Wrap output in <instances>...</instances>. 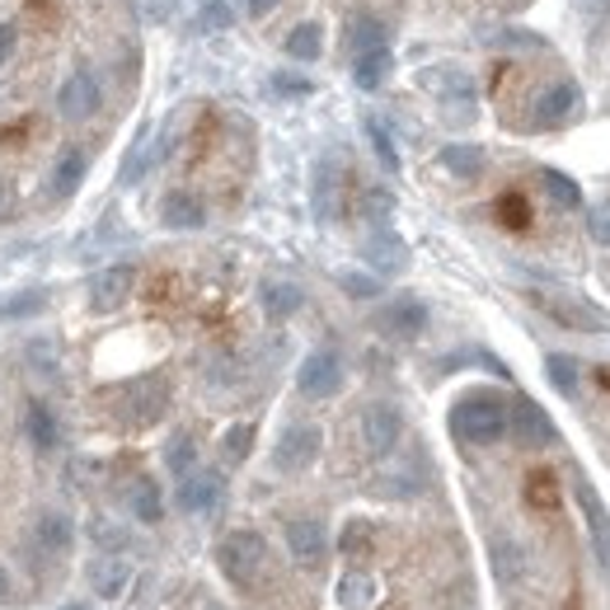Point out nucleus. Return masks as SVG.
Segmentation results:
<instances>
[{
	"label": "nucleus",
	"instance_id": "1",
	"mask_svg": "<svg viewBox=\"0 0 610 610\" xmlns=\"http://www.w3.org/2000/svg\"><path fill=\"white\" fill-rule=\"evenodd\" d=\"M451 432L469 446H494L507 437V404L488 395V390H475V395H465L451 409Z\"/></svg>",
	"mask_w": 610,
	"mask_h": 610
},
{
	"label": "nucleus",
	"instance_id": "2",
	"mask_svg": "<svg viewBox=\"0 0 610 610\" xmlns=\"http://www.w3.org/2000/svg\"><path fill=\"white\" fill-rule=\"evenodd\" d=\"M263 564H268V545L259 530H230V536L216 545V568L226 573L230 587H240V592H254L263 578Z\"/></svg>",
	"mask_w": 610,
	"mask_h": 610
},
{
	"label": "nucleus",
	"instance_id": "3",
	"mask_svg": "<svg viewBox=\"0 0 610 610\" xmlns=\"http://www.w3.org/2000/svg\"><path fill=\"white\" fill-rule=\"evenodd\" d=\"M165 409H169V381L165 376H142V381L123 385V395H117V404H113L117 423H123L127 432L155 427L165 418Z\"/></svg>",
	"mask_w": 610,
	"mask_h": 610
},
{
	"label": "nucleus",
	"instance_id": "4",
	"mask_svg": "<svg viewBox=\"0 0 610 610\" xmlns=\"http://www.w3.org/2000/svg\"><path fill=\"white\" fill-rule=\"evenodd\" d=\"M358 432H362V451L371 461H385L390 451L400 446L404 437V413L395 404H366L362 418H358Z\"/></svg>",
	"mask_w": 610,
	"mask_h": 610
},
{
	"label": "nucleus",
	"instance_id": "5",
	"mask_svg": "<svg viewBox=\"0 0 610 610\" xmlns=\"http://www.w3.org/2000/svg\"><path fill=\"white\" fill-rule=\"evenodd\" d=\"M320 451H324V432L314 427V423H291L278 446H272V465L282 469V475H301V469H310L314 461H320Z\"/></svg>",
	"mask_w": 610,
	"mask_h": 610
},
{
	"label": "nucleus",
	"instance_id": "6",
	"mask_svg": "<svg viewBox=\"0 0 610 610\" xmlns=\"http://www.w3.org/2000/svg\"><path fill=\"white\" fill-rule=\"evenodd\" d=\"M297 390L306 400H333L343 390V358L333 348H314L297 371Z\"/></svg>",
	"mask_w": 610,
	"mask_h": 610
},
{
	"label": "nucleus",
	"instance_id": "7",
	"mask_svg": "<svg viewBox=\"0 0 610 610\" xmlns=\"http://www.w3.org/2000/svg\"><path fill=\"white\" fill-rule=\"evenodd\" d=\"M507 432L511 437H517V446H526V451H545V446H555V418H549V413L536 404V400H517L507 409Z\"/></svg>",
	"mask_w": 610,
	"mask_h": 610
},
{
	"label": "nucleus",
	"instance_id": "8",
	"mask_svg": "<svg viewBox=\"0 0 610 610\" xmlns=\"http://www.w3.org/2000/svg\"><path fill=\"white\" fill-rule=\"evenodd\" d=\"M282 536H287V555L297 559L301 568H320L324 555H329V530L320 517H291L282 526Z\"/></svg>",
	"mask_w": 610,
	"mask_h": 610
},
{
	"label": "nucleus",
	"instance_id": "9",
	"mask_svg": "<svg viewBox=\"0 0 610 610\" xmlns=\"http://www.w3.org/2000/svg\"><path fill=\"white\" fill-rule=\"evenodd\" d=\"M578 85L573 81H555V85H545L536 94V104H530V127L536 132H549V127H564L568 117L578 113Z\"/></svg>",
	"mask_w": 610,
	"mask_h": 610
},
{
	"label": "nucleus",
	"instance_id": "10",
	"mask_svg": "<svg viewBox=\"0 0 610 610\" xmlns=\"http://www.w3.org/2000/svg\"><path fill=\"white\" fill-rule=\"evenodd\" d=\"M132 287H136V268L132 263H113L104 272H94V278H90V310H100V314L123 310L127 297H132Z\"/></svg>",
	"mask_w": 610,
	"mask_h": 610
},
{
	"label": "nucleus",
	"instance_id": "11",
	"mask_svg": "<svg viewBox=\"0 0 610 610\" xmlns=\"http://www.w3.org/2000/svg\"><path fill=\"white\" fill-rule=\"evenodd\" d=\"M56 108H62L66 123H85V117L100 113V81L90 71H71L62 90H56Z\"/></svg>",
	"mask_w": 610,
	"mask_h": 610
},
{
	"label": "nucleus",
	"instance_id": "12",
	"mask_svg": "<svg viewBox=\"0 0 610 610\" xmlns=\"http://www.w3.org/2000/svg\"><path fill=\"white\" fill-rule=\"evenodd\" d=\"M310 207H314L320 221H339V216H343V165L339 161H320V165H314Z\"/></svg>",
	"mask_w": 610,
	"mask_h": 610
},
{
	"label": "nucleus",
	"instance_id": "13",
	"mask_svg": "<svg viewBox=\"0 0 610 610\" xmlns=\"http://www.w3.org/2000/svg\"><path fill=\"white\" fill-rule=\"evenodd\" d=\"M362 254H366V263L376 268V278H395V272H404L409 268V245L400 240L390 226H381V230H371V240L362 245Z\"/></svg>",
	"mask_w": 610,
	"mask_h": 610
},
{
	"label": "nucleus",
	"instance_id": "14",
	"mask_svg": "<svg viewBox=\"0 0 610 610\" xmlns=\"http://www.w3.org/2000/svg\"><path fill=\"white\" fill-rule=\"evenodd\" d=\"M85 578H90V592L94 597H104V601H117L132 587V564L123 555H100V559H90L85 568Z\"/></svg>",
	"mask_w": 610,
	"mask_h": 610
},
{
	"label": "nucleus",
	"instance_id": "15",
	"mask_svg": "<svg viewBox=\"0 0 610 610\" xmlns=\"http://www.w3.org/2000/svg\"><path fill=\"white\" fill-rule=\"evenodd\" d=\"M226 494V479L216 469H188L179 479V507L184 511H211Z\"/></svg>",
	"mask_w": 610,
	"mask_h": 610
},
{
	"label": "nucleus",
	"instance_id": "16",
	"mask_svg": "<svg viewBox=\"0 0 610 610\" xmlns=\"http://www.w3.org/2000/svg\"><path fill=\"white\" fill-rule=\"evenodd\" d=\"M381 333H390V339H418V333L427 329V306L423 301H413V297H400V301H390L381 310Z\"/></svg>",
	"mask_w": 610,
	"mask_h": 610
},
{
	"label": "nucleus",
	"instance_id": "17",
	"mask_svg": "<svg viewBox=\"0 0 610 610\" xmlns=\"http://www.w3.org/2000/svg\"><path fill=\"white\" fill-rule=\"evenodd\" d=\"M85 169H90V155H85L81 146L62 151V155H56V165H52V174H48V193H52L56 203L75 198V188L85 184Z\"/></svg>",
	"mask_w": 610,
	"mask_h": 610
},
{
	"label": "nucleus",
	"instance_id": "18",
	"mask_svg": "<svg viewBox=\"0 0 610 610\" xmlns=\"http://www.w3.org/2000/svg\"><path fill=\"white\" fill-rule=\"evenodd\" d=\"M161 221L169 230H203L207 226V207H203V198H193V193H165Z\"/></svg>",
	"mask_w": 610,
	"mask_h": 610
},
{
	"label": "nucleus",
	"instance_id": "19",
	"mask_svg": "<svg viewBox=\"0 0 610 610\" xmlns=\"http://www.w3.org/2000/svg\"><path fill=\"white\" fill-rule=\"evenodd\" d=\"M127 511L142 526H155L165 517V498H161V484H155L151 475H136L132 484H127Z\"/></svg>",
	"mask_w": 610,
	"mask_h": 610
},
{
	"label": "nucleus",
	"instance_id": "20",
	"mask_svg": "<svg viewBox=\"0 0 610 610\" xmlns=\"http://www.w3.org/2000/svg\"><path fill=\"white\" fill-rule=\"evenodd\" d=\"M418 85L437 90V100H461V104L475 100V81L456 66H427V71H418Z\"/></svg>",
	"mask_w": 610,
	"mask_h": 610
},
{
	"label": "nucleus",
	"instance_id": "21",
	"mask_svg": "<svg viewBox=\"0 0 610 610\" xmlns=\"http://www.w3.org/2000/svg\"><path fill=\"white\" fill-rule=\"evenodd\" d=\"M381 601V582L366 573V568H348L339 578V606L343 610H371Z\"/></svg>",
	"mask_w": 610,
	"mask_h": 610
},
{
	"label": "nucleus",
	"instance_id": "22",
	"mask_svg": "<svg viewBox=\"0 0 610 610\" xmlns=\"http://www.w3.org/2000/svg\"><path fill=\"white\" fill-rule=\"evenodd\" d=\"M536 306L549 310V314H555L559 324H568V329H601V310L582 306V301H573V297H545V291H536Z\"/></svg>",
	"mask_w": 610,
	"mask_h": 610
},
{
	"label": "nucleus",
	"instance_id": "23",
	"mask_svg": "<svg viewBox=\"0 0 610 610\" xmlns=\"http://www.w3.org/2000/svg\"><path fill=\"white\" fill-rule=\"evenodd\" d=\"M573 494H578V507H582V517H587V530L597 536L601 559L610 564V517H606V507H601V498H597V488L587 484V479H578V484H573Z\"/></svg>",
	"mask_w": 610,
	"mask_h": 610
},
{
	"label": "nucleus",
	"instance_id": "24",
	"mask_svg": "<svg viewBox=\"0 0 610 610\" xmlns=\"http://www.w3.org/2000/svg\"><path fill=\"white\" fill-rule=\"evenodd\" d=\"M33 536H38V549H43V555H66L75 545V526H71L66 511H43L33 526Z\"/></svg>",
	"mask_w": 610,
	"mask_h": 610
},
{
	"label": "nucleus",
	"instance_id": "25",
	"mask_svg": "<svg viewBox=\"0 0 610 610\" xmlns=\"http://www.w3.org/2000/svg\"><path fill=\"white\" fill-rule=\"evenodd\" d=\"M390 66H395V56H390V48H371V52H358L352 56V85L358 90H381Z\"/></svg>",
	"mask_w": 610,
	"mask_h": 610
},
{
	"label": "nucleus",
	"instance_id": "26",
	"mask_svg": "<svg viewBox=\"0 0 610 610\" xmlns=\"http://www.w3.org/2000/svg\"><path fill=\"white\" fill-rule=\"evenodd\" d=\"M259 297H263V314H268V320H291V314L306 306V291L297 282H278V278L263 282Z\"/></svg>",
	"mask_w": 610,
	"mask_h": 610
},
{
	"label": "nucleus",
	"instance_id": "27",
	"mask_svg": "<svg viewBox=\"0 0 610 610\" xmlns=\"http://www.w3.org/2000/svg\"><path fill=\"white\" fill-rule=\"evenodd\" d=\"M24 427H29V442H33L38 451H56V446H62V423H56V413H52L43 400L29 404Z\"/></svg>",
	"mask_w": 610,
	"mask_h": 610
},
{
	"label": "nucleus",
	"instance_id": "28",
	"mask_svg": "<svg viewBox=\"0 0 610 610\" xmlns=\"http://www.w3.org/2000/svg\"><path fill=\"white\" fill-rule=\"evenodd\" d=\"M442 169L446 174H456V179H479L484 174V151L479 146H469V142H451V146H442Z\"/></svg>",
	"mask_w": 610,
	"mask_h": 610
},
{
	"label": "nucleus",
	"instance_id": "29",
	"mask_svg": "<svg viewBox=\"0 0 610 610\" xmlns=\"http://www.w3.org/2000/svg\"><path fill=\"white\" fill-rule=\"evenodd\" d=\"M371 48H390V29L376 14H358L348 24V52L358 56V52H371Z\"/></svg>",
	"mask_w": 610,
	"mask_h": 610
},
{
	"label": "nucleus",
	"instance_id": "30",
	"mask_svg": "<svg viewBox=\"0 0 610 610\" xmlns=\"http://www.w3.org/2000/svg\"><path fill=\"white\" fill-rule=\"evenodd\" d=\"M165 469L174 479H184L188 469H198V442H193L188 432H174V437L165 442Z\"/></svg>",
	"mask_w": 610,
	"mask_h": 610
},
{
	"label": "nucleus",
	"instance_id": "31",
	"mask_svg": "<svg viewBox=\"0 0 610 610\" xmlns=\"http://www.w3.org/2000/svg\"><path fill=\"white\" fill-rule=\"evenodd\" d=\"M545 376H549V385H555L564 400L578 395V358H568V352H549V358H545Z\"/></svg>",
	"mask_w": 610,
	"mask_h": 610
},
{
	"label": "nucleus",
	"instance_id": "32",
	"mask_svg": "<svg viewBox=\"0 0 610 610\" xmlns=\"http://www.w3.org/2000/svg\"><path fill=\"white\" fill-rule=\"evenodd\" d=\"M320 52H324V29L320 24H297L287 33V56H297V62H314Z\"/></svg>",
	"mask_w": 610,
	"mask_h": 610
},
{
	"label": "nucleus",
	"instance_id": "33",
	"mask_svg": "<svg viewBox=\"0 0 610 610\" xmlns=\"http://www.w3.org/2000/svg\"><path fill=\"white\" fill-rule=\"evenodd\" d=\"M540 184H545V193H549V203L555 207H582V188L568 179V174H559V169H540Z\"/></svg>",
	"mask_w": 610,
	"mask_h": 610
},
{
	"label": "nucleus",
	"instance_id": "34",
	"mask_svg": "<svg viewBox=\"0 0 610 610\" xmlns=\"http://www.w3.org/2000/svg\"><path fill=\"white\" fill-rule=\"evenodd\" d=\"M362 127H366V142H371V151H376L381 169H390V174H395V169H400V151H395V142H390L385 123H381V117H366Z\"/></svg>",
	"mask_w": 610,
	"mask_h": 610
},
{
	"label": "nucleus",
	"instance_id": "35",
	"mask_svg": "<svg viewBox=\"0 0 610 610\" xmlns=\"http://www.w3.org/2000/svg\"><path fill=\"white\" fill-rule=\"evenodd\" d=\"M521 568H526V555H521V545L517 540H494V573L503 578V582H511V578H521Z\"/></svg>",
	"mask_w": 610,
	"mask_h": 610
},
{
	"label": "nucleus",
	"instance_id": "36",
	"mask_svg": "<svg viewBox=\"0 0 610 610\" xmlns=\"http://www.w3.org/2000/svg\"><path fill=\"white\" fill-rule=\"evenodd\" d=\"M90 540L100 545L104 555H123V549L132 545V540H127V530L117 526V521H108V517H94V521H90Z\"/></svg>",
	"mask_w": 610,
	"mask_h": 610
},
{
	"label": "nucleus",
	"instance_id": "37",
	"mask_svg": "<svg viewBox=\"0 0 610 610\" xmlns=\"http://www.w3.org/2000/svg\"><path fill=\"white\" fill-rule=\"evenodd\" d=\"M339 287L348 291L352 301H376V297H381V278H376V272H352V268H343V272H339Z\"/></svg>",
	"mask_w": 610,
	"mask_h": 610
},
{
	"label": "nucleus",
	"instance_id": "38",
	"mask_svg": "<svg viewBox=\"0 0 610 610\" xmlns=\"http://www.w3.org/2000/svg\"><path fill=\"white\" fill-rule=\"evenodd\" d=\"M479 38L484 43H494V48H545V38L526 33V29H484Z\"/></svg>",
	"mask_w": 610,
	"mask_h": 610
},
{
	"label": "nucleus",
	"instance_id": "39",
	"mask_svg": "<svg viewBox=\"0 0 610 610\" xmlns=\"http://www.w3.org/2000/svg\"><path fill=\"white\" fill-rule=\"evenodd\" d=\"M362 211H366V221L371 226H390V216H395V198H390L385 188H366V198H362Z\"/></svg>",
	"mask_w": 610,
	"mask_h": 610
},
{
	"label": "nucleus",
	"instance_id": "40",
	"mask_svg": "<svg viewBox=\"0 0 610 610\" xmlns=\"http://www.w3.org/2000/svg\"><path fill=\"white\" fill-rule=\"evenodd\" d=\"M221 451H226V461H245L249 451H254V423H235V427H226Z\"/></svg>",
	"mask_w": 610,
	"mask_h": 610
},
{
	"label": "nucleus",
	"instance_id": "41",
	"mask_svg": "<svg viewBox=\"0 0 610 610\" xmlns=\"http://www.w3.org/2000/svg\"><path fill=\"white\" fill-rule=\"evenodd\" d=\"M146 165H151V127H142V136H136V146H132L127 165H123V184H136V179H142Z\"/></svg>",
	"mask_w": 610,
	"mask_h": 610
},
{
	"label": "nucleus",
	"instance_id": "42",
	"mask_svg": "<svg viewBox=\"0 0 610 610\" xmlns=\"http://www.w3.org/2000/svg\"><path fill=\"white\" fill-rule=\"evenodd\" d=\"M132 10L142 24H169L179 14V0H132Z\"/></svg>",
	"mask_w": 610,
	"mask_h": 610
},
{
	"label": "nucleus",
	"instance_id": "43",
	"mask_svg": "<svg viewBox=\"0 0 610 610\" xmlns=\"http://www.w3.org/2000/svg\"><path fill=\"white\" fill-rule=\"evenodd\" d=\"M526 498H530V507H555V498H559L555 475H549V469H536L530 484H526Z\"/></svg>",
	"mask_w": 610,
	"mask_h": 610
},
{
	"label": "nucleus",
	"instance_id": "44",
	"mask_svg": "<svg viewBox=\"0 0 610 610\" xmlns=\"http://www.w3.org/2000/svg\"><path fill=\"white\" fill-rule=\"evenodd\" d=\"M198 29H207V33L230 29V6H226V0H207L203 14H198Z\"/></svg>",
	"mask_w": 610,
	"mask_h": 610
},
{
	"label": "nucleus",
	"instance_id": "45",
	"mask_svg": "<svg viewBox=\"0 0 610 610\" xmlns=\"http://www.w3.org/2000/svg\"><path fill=\"white\" fill-rule=\"evenodd\" d=\"M587 235H592V245L610 249V203H597L592 211H587Z\"/></svg>",
	"mask_w": 610,
	"mask_h": 610
},
{
	"label": "nucleus",
	"instance_id": "46",
	"mask_svg": "<svg viewBox=\"0 0 610 610\" xmlns=\"http://www.w3.org/2000/svg\"><path fill=\"white\" fill-rule=\"evenodd\" d=\"M272 90H278V94H282V100H306V94H310L314 85L306 81V75H291V71H278V75H272Z\"/></svg>",
	"mask_w": 610,
	"mask_h": 610
},
{
	"label": "nucleus",
	"instance_id": "47",
	"mask_svg": "<svg viewBox=\"0 0 610 610\" xmlns=\"http://www.w3.org/2000/svg\"><path fill=\"white\" fill-rule=\"evenodd\" d=\"M366 545H371V526H366V521H348L343 540H339V549H343V555H362Z\"/></svg>",
	"mask_w": 610,
	"mask_h": 610
},
{
	"label": "nucleus",
	"instance_id": "48",
	"mask_svg": "<svg viewBox=\"0 0 610 610\" xmlns=\"http://www.w3.org/2000/svg\"><path fill=\"white\" fill-rule=\"evenodd\" d=\"M43 306H48V301H43V291H29V297L10 301V306H6V314H10V320H19V314H38Z\"/></svg>",
	"mask_w": 610,
	"mask_h": 610
},
{
	"label": "nucleus",
	"instance_id": "49",
	"mask_svg": "<svg viewBox=\"0 0 610 610\" xmlns=\"http://www.w3.org/2000/svg\"><path fill=\"white\" fill-rule=\"evenodd\" d=\"M498 207H503V221H507V226H526V221H530L526 203H521V198H511V193H507V198H503Z\"/></svg>",
	"mask_w": 610,
	"mask_h": 610
},
{
	"label": "nucleus",
	"instance_id": "50",
	"mask_svg": "<svg viewBox=\"0 0 610 610\" xmlns=\"http://www.w3.org/2000/svg\"><path fill=\"white\" fill-rule=\"evenodd\" d=\"M14 207H19L14 179H10V174H0V221H6V216H14Z\"/></svg>",
	"mask_w": 610,
	"mask_h": 610
},
{
	"label": "nucleus",
	"instance_id": "51",
	"mask_svg": "<svg viewBox=\"0 0 610 610\" xmlns=\"http://www.w3.org/2000/svg\"><path fill=\"white\" fill-rule=\"evenodd\" d=\"M14 48H19V29L14 24H0V66L14 56Z\"/></svg>",
	"mask_w": 610,
	"mask_h": 610
},
{
	"label": "nucleus",
	"instance_id": "52",
	"mask_svg": "<svg viewBox=\"0 0 610 610\" xmlns=\"http://www.w3.org/2000/svg\"><path fill=\"white\" fill-rule=\"evenodd\" d=\"M240 6H245V14H249V19H263V14L278 10V0H240Z\"/></svg>",
	"mask_w": 610,
	"mask_h": 610
},
{
	"label": "nucleus",
	"instance_id": "53",
	"mask_svg": "<svg viewBox=\"0 0 610 610\" xmlns=\"http://www.w3.org/2000/svg\"><path fill=\"white\" fill-rule=\"evenodd\" d=\"M6 601H14V582H10V568L0 564V606H6Z\"/></svg>",
	"mask_w": 610,
	"mask_h": 610
},
{
	"label": "nucleus",
	"instance_id": "54",
	"mask_svg": "<svg viewBox=\"0 0 610 610\" xmlns=\"http://www.w3.org/2000/svg\"><path fill=\"white\" fill-rule=\"evenodd\" d=\"M578 6H587V10H592V14L610 19V0H578Z\"/></svg>",
	"mask_w": 610,
	"mask_h": 610
},
{
	"label": "nucleus",
	"instance_id": "55",
	"mask_svg": "<svg viewBox=\"0 0 610 610\" xmlns=\"http://www.w3.org/2000/svg\"><path fill=\"white\" fill-rule=\"evenodd\" d=\"M62 610H94L90 601H71V606H62Z\"/></svg>",
	"mask_w": 610,
	"mask_h": 610
},
{
	"label": "nucleus",
	"instance_id": "56",
	"mask_svg": "<svg viewBox=\"0 0 610 610\" xmlns=\"http://www.w3.org/2000/svg\"><path fill=\"white\" fill-rule=\"evenodd\" d=\"M203 610H226V606H216V601H207V606H203Z\"/></svg>",
	"mask_w": 610,
	"mask_h": 610
}]
</instances>
